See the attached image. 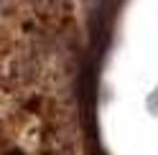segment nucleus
I'll list each match as a JSON object with an SVG mask.
<instances>
[{
    "label": "nucleus",
    "instance_id": "obj_1",
    "mask_svg": "<svg viewBox=\"0 0 158 155\" xmlns=\"http://www.w3.org/2000/svg\"><path fill=\"white\" fill-rule=\"evenodd\" d=\"M38 155H74L72 140L61 125H46L41 132V153Z\"/></svg>",
    "mask_w": 158,
    "mask_h": 155
},
{
    "label": "nucleus",
    "instance_id": "obj_2",
    "mask_svg": "<svg viewBox=\"0 0 158 155\" xmlns=\"http://www.w3.org/2000/svg\"><path fill=\"white\" fill-rule=\"evenodd\" d=\"M0 155H28V153L21 148H8V150H0Z\"/></svg>",
    "mask_w": 158,
    "mask_h": 155
},
{
    "label": "nucleus",
    "instance_id": "obj_3",
    "mask_svg": "<svg viewBox=\"0 0 158 155\" xmlns=\"http://www.w3.org/2000/svg\"><path fill=\"white\" fill-rule=\"evenodd\" d=\"M5 142H8V132L3 127V122H0V148H5Z\"/></svg>",
    "mask_w": 158,
    "mask_h": 155
}]
</instances>
